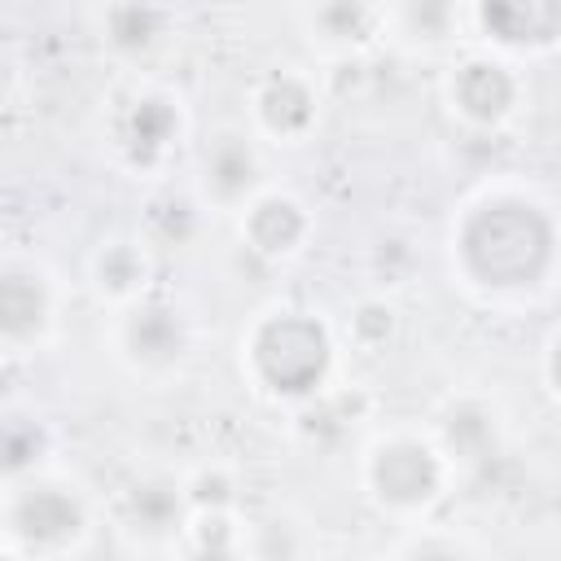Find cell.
Instances as JSON below:
<instances>
[{
	"mask_svg": "<svg viewBox=\"0 0 561 561\" xmlns=\"http://www.w3.org/2000/svg\"><path fill=\"white\" fill-rule=\"evenodd\" d=\"M451 285L486 311H526L561 289V206L522 175L473 184L443 232Z\"/></svg>",
	"mask_w": 561,
	"mask_h": 561,
	"instance_id": "cell-1",
	"label": "cell"
},
{
	"mask_svg": "<svg viewBox=\"0 0 561 561\" xmlns=\"http://www.w3.org/2000/svg\"><path fill=\"white\" fill-rule=\"evenodd\" d=\"M342 329L329 311L272 298L250 311L237 333V373L267 408H294L342 377Z\"/></svg>",
	"mask_w": 561,
	"mask_h": 561,
	"instance_id": "cell-2",
	"label": "cell"
},
{
	"mask_svg": "<svg viewBox=\"0 0 561 561\" xmlns=\"http://www.w3.org/2000/svg\"><path fill=\"white\" fill-rule=\"evenodd\" d=\"M101 526H110L105 500L61 460L0 482V557L9 561L83 557Z\"/></svg>",
	"mask_w": 561,
	"mask_h": 561,
	"instance_id": "cell-3",
	"label": "cell"
},
{
	"mask_svg": "<svg viewBox=\"0 0 561 561\" xmlns=\"http://www.w3.org/2000/svg\"><path fill=\"white\" fill-rule=\"evenodd\" d=\"M456 482L460 469L425 421H377L355 447V486L394 530L438 517Z\"/></svg>",
	"mask_w": 561,
	"mask_h": 561,
	"instance_id": "cell-4",
	"label": "cell"
},
{
	"mask_svg": "<svg viewBox=\"0 0 561 561\" xmlns=\"http://www.w3.org/2000/svg\"><path fill=\"white\" fill-rule=\"evenodd\" d=\"M101 153L118 175L167 180L171 167L193 149V114L175 83L158 75H127L101 101Z\"/></svg>",
	"mask_w": 561,
	"mask_h": 561,
	"instance_id": "cell-5",
	"label": "cell"
},
{
	"mask_svg": "<svg viewBox=\"0 0 561 561\" xmlns=\"http://www.w3.org/2000/svg\"><path fill=\"white\" fill-rule=\"evenodd\" d=\"M101 346L127 381L145 390H171L197 359V320L184 302L153 289L140 302L105 311Z\"/></svg>",
	"mask_w": 561,
	"mask_h": 561,
	"instance_id": "cell-6",
	"label": "cell"
},
{
	"mask_svg": "<svg viewBox=\"0 0 561 561\" xmlns=\"http://www.w3.org/2000/svg\"><path fill=\"white\" fill-rule=\"evenodd\" d=\"M438 105L469 136H504L530 105L526 66L500 48L469 39L443 61Z\"/></svg>",
	"mask_w": 561,
	"mask_h": 561,
	"instance_id": "cell-7",
	"label": "cell"
},
{
	"mask_svg": "<svg viewBox=\"0 0 561 561\" xmlns=\"http://www.w3.org/2000/svg\"><path fill=\"white\" fill-rule=\"evenodd\" d=\"M70 311L66 276L35 250H4L0 263V351L4 359H35L61 342Z\"/></svg>",
	"mask_w": 561,
	"mask_h": 561,
	"instance_id": "cell-8",
	"label": "cell"
},
{
	"mask_svg": "<svg viewBox=\"0 0 561 561\" xmlns=\"http://www.w3.org/2000/svg\"><path fill=\"white\" fill-rule=\"evenodd\" d=\"M272 184L267 145L250 123H219L188 149V188L215 219H237L245 202Z\"/></svg>",
	"mask_w": 561,
	"mask_h": 561,
	"instance_id": "cell-9",
	"label": "cell"
},
{
	"mask_svg": "<svg viewBox=\"0 0 561 561\" xmlns=\"http://www.w3.org/2000/svg\"><path fill=\"white\" fill-rule=\"evenodd\" d=\"M324 79L316 66L302 61H276L259 70L245 88V123L259 131L267 149H298L307 145L324 123Z\"/></svg>",
	"mask_w": 561,
	"mask_h": 561,
	"instance_id": "cell-10",
	"label": "cell"
},
{
	"mask_svg": "<svg viewBox=\"0 0 561 561\" xmlns=\"http://www.w3.org/2000/svg\"><path fill=\"white\" fill-rule=\"evenodd\" d=\"M188 508L193 504H188L184 469H162V465L131 473L105 504L114 535L136 552H175Z\"/></svg>",
	"mask_w": 561,
	"mask_h": 561,
	"instance_id": "cell-11",
	"label": "cell"
},
{
	"mask_svg": "<svg viewBox=\"0 0 561 561\" xmlns=\"http://www.w3.org/2000/svg\"><path fill=\"white\" fill-rule=\"evenodd\" d=\"M425 425L456 460L460 478L495 465L508 447V408L482 386H451L447 394H438Z\"/></svg>",
	"mask_w": 561,
	"mask_h": 561,
	"instance_id": "cell-12",
	"label": "cell"
},
{
	"mask_svg": "<svg viewBox=\"0 0 561 561\" xmlns=\"http://www.w3.org/2000/svg\"><path fill=\"white\" fill-rule=\"evenodd\" d=\"M373 425H377V399L359 381H346V377H337L320 394L285 408L289 443L311 456H346V451L355 456V447L364 443V434Z\"/></svg>",
	"mask_w": 561,
	"mask_h": 561,
	"instance_id": "cell-13",
	"label": "cell"
},
{
	"mask_svg": "<svg viewBox=\"0 0 561 561\" xmlns=\"http://www.w3.org/2000/svg\"><path fill=\"white\" fill-rule=\"evenodd\" d=\"M232 228L250 259H259L267 267H289L316 241V210L307 206V197L298 188L272 180L267 188H259L245 202V210L232 219Z\"/></svg>",
	"mask_w": 561,
	"mask_h": 561,
	"instance_id": "cell-14",
	"label": "cell"
},
{
	"mask_svg": "<svg viewBox=\"0 0 561 561\" xmlns=\"http://www.w3.org/2000/svg\"><path fill=\"white\" fill-rule=\"evenodd\" d=\"M92 35L118 70L149 75L175 39V9L167 0H96Z\"/></svg>",
	"mask_w": 561,
	"mask_h": 561,
	"instance_id": "cell-15",
	"label": "cell"
},
{
	"mask_svg": "<svg viewBox=\"0 0 561 561\" xmlns=\"http://www.w3.org/2000/svg\"><path fill=\"white\" fill-rule=\"evenodd\" d=\"M298 35L320 66L364 61L386 44L381 0H298Z\"/></svg>",
	"mask_w": 561,
	"mask_h": 561,
	"instance_id": "cell-16",
	"label": "cell"
},
{
	"mask_svg": "<svg viewBox=\"0 0 561 561\" xmlns=\"http://www.w3.org/2000/svg\"><path fill=\"white\" fill-rule=\"evenodd\" d=\"M158 267H162V254L153 250V241L140 228H114L92 241V250L83 259V280H88V294L96 298V307L114 311V307H127V302H140L145 294H153Z\"/></svg>",
	"mask_w": 561,
	"mask_h": 561,
	"instance_id": "cell-17",
	"label": "cell"
},
{
	"mask_svg": "<svg viewBox=\"0 0 561 561\" xmlns=\"http://www.w3.org/2000/svg\"><path fill=\"white\" fill-rule=\"evenodd\" d=\"M465 22L473 44L517 61L561 44V0H465Z\"/></svg>",
	"mask_w": 561,
	"mask_h": 561,
	"instance_id": "cell-18",
	"label": "cell"
},
{
	"mask_svg": "<svg viewBox=\"0 0 561 561\" xmlns=\"http://www.w3.org/2000/svg\"><path fill=\"white\" fill-rule=\"evenodd\" d=\"M386 44L412 61H447L469 44L465 0H381Z\"/></svg>",
	"mask_w": 561,
	"mask_h": 561,
	"instance_id": "cell-19",
	"label": "cell"
},
{
	"mask_svg": "<svg viewBox=\"0 0 561 561\" xmlns=\"http://www.w3.org/2000/svg\"><path fill=\"white\" fill-rule=\"evenodd\" d=\"M215 215L202 206V197L184 184V188H175V184H167V180H158V188L149 193V202H145V215H140V232L153 241V250L158 254H180V250H193L197 241H202V228L210 224Z\"/></svg>",
	"mask_w": 561,
	"mask_h": 561,
	"instance_id": "cell-20",
	"label": "cell"
},
{
	"mask_svg": "<svg viewBox=\"0 0 561 561\" xmlns=\"http://www.w3.org/2000/svg\"><path fill=\"white\" fill-rule=\"evenodd\" d=\"M57 460H61V430H57V421L48 412H39V408L9 403L4 434H0L4 478H22V473H35V469L57 465Z\"/></svg>",
	"mask_w": 561,
	"mask_h": 561,
	"instance_id": "cell-21",
	"label": "cell"
},
{
	"mask_svg": "<svg viewBox=\"0 0 561 561\" xmlns=\"http://www.w3.org/2000/svg\"><path fill=\"white\" fill-rule=\"evenodd\" d=\"M337 329H342V342L346 351H359V355H386L399 333H403V311H399V298L390 289H359L342 316H337Z\"/></svg>",
	"mask_w": 561,
	"mask_h": 561,
	"instance_id": "cell-22",
	"label": "cell"
},
{
	"mask_svg": "<svg viewBox=\"0 0 561 561\" xmlns=\"http://www.w3.org/2000/svg\"><path fill=\"white\" fill-rule=\"evenodd\" d=\"M175 557H254V522L245 508H188Z\"/></svg>",
	"mask_w": 561,
	"mask_h": 561,
	"instance_id": "cell-23",
	"label": "cell"
},
{
	"mask_svg": "<svg viewBox=\"0 0 561 561\" xmlns=\"http://www.w3.org/2000/svg\"><path fill=\"white\" fill-rule=\"evenodd\" d=\"M386 557H408V561H434V557H491V543L478 539L469 526H443L438 517L416 522V526H399V535L381 548Z\"/></svg>",
	"mask_w": 561,
	"mask_h": 561,
	"instance_id": "cell-24",
	"label": "cell"
},
{
	"mask_svg": "<svg viewBox=\"0 0 561 561\" xmlns=\"http://www.w3.org/2000/svg\"><path fill=\"white\" fill-rule=\"evenodd\" d=\"M184 486H188L193 508H241V500H245L241 469L232 460H219V456L184 469Z\"/></svg>",
	"mask_w": 561,
	"mask_h": 561,
	"instance_id": "cell-25",
	"label": "cell"
},
{
	"mask_svg": "<svg viewBox=\"0 0 561 561\" xmlns=\"http://www.w3.org/2000/svg\"><path fill=\"white\" fill-rule=\"evenodd\" d=\"M320 548L316 530L289 517L254 522V557H311Z\"/></svg>",
	"mask_w": 561,
	"mask_h": 561,
	"instance_id": "cell-26",
	"label": "cell"
},
{
	"mask_svg": "<svg viewBox=\"0 0 561 561\" xmlns=\"http://www.w3.org/2000/svg\"><path fill=\"white\" fill-rule=\"evenodd\" d=\"M539 386H543V394L561 408V324L543 337V346H539Z\"/></svg>",
	"mask_w": 561,
	"mask_h": 561,
	"instance_id": "cell-27",
	"label": "cell"
}]
</instances>
